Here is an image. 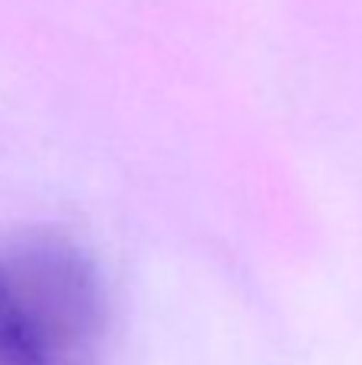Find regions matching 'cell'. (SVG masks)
<instances>
[{
    "instance_id": "cell-1",
    "label": "cell",
    "mask_w": 362,
    "mask_h": 365,
    "mask_svg": "<svg viewBox=\"0 0 362 365\" xmlns=\"http://www.w3.org/2000/svg\"><path fill=\"white\" fill-rule=\"evenodd\" d=\"M42 365H96L103 349V292L90 263L61 240H23L0 253Z\"/></svg>"
},
{
    "instance_id": "cell-2",
    "label": "cell",
    "mask_w": 362,
    "mask_h": 365,
    "mask_svg": "<svg viewBox=\"0 0 362 365\" xmlns=\"http://www.w3.org/2000/svg\"><path fill=\"white\" fill-rule=\"evenodd\" d=\"M0 365H42L4 266H0Z\"/></svg>"
}]
</instances>
